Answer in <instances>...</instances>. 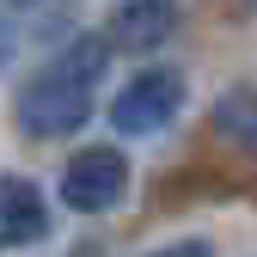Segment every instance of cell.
Here are the masks:
<instances>
[{
  "label": "cell",
  "mask_w": 257,
  "mask_h": 257,
  "mask_svg": "<svg viewBox=\"0 0 257 257\" xmlns=\"http://www.w3.org/2000/svg\"><path fill=\"white\" fill-rule=\"evenodd\" d=\"M110 68V43L104 37H74L55 61H43L31 86L13 98V116L25 135L37 141H55V135H74V128L92 116V86L104 80Z\"/></svg>",
  "instance_id": "obj_1"
},
{
  "label": "cell",
  "mask_w": 257,
  "mask_h": 257,
  "mask_svg": "<svg viewBox=\"0 0 257 257\" xmlns=\"http://www.w3.org/2000/svg\"><path fill=\"white\" fill-rule=\"evenodd\" d=\"M128 196V159L116 147H80L61 172V202L74 214H104Z\"/></svg>",
  "instance_id": "obj_2"
},
{
  "label": "cell",
  "mask_w": 257,
  "mask_h": 257,
  "mask_svg": "<svg viewBox=\"0 0 257 257\" xmlns=\"http://www.w3.org/2000/svg\"><path fill=\"white\" fill-rule=\"evenodd\" d=\"M184 104V80L178 68H147L135 74L122 92H116V104H110V122H116V135H159Z\"/></svg>",
  "instance_id": "obj_3"
},
{
  "label": "cell",
  "mask_w": 257,
  "mask_h": 257,
  "mask_svg": "<svg viewBox=\"0 0 257 257\" xmlns=\"http://www.w3.org/2000/svg\"><path fill=\"white\" fill-rule=\"evenodd\" d=\"M49 239V202H43V190L7 172L0 178V245L7 251H31V245H43Z\"/></svg>",
  "instance_id": "obj_4"
},
{
  "label": "cell",
  "mask_w": 257,
  "mask_h": 257,
  "mask_svg": "<svg viewBox=\"0 0 257 257\" xmlns=\"http://www.w3.org/2000/svg\"><path fill=\"white\" fill-rule=\"evenodd\" d=\"M178 31V0H122V7L110 13V31H104V43L110 49H159Z\"/></svg>",
  "instance_id": "obj_5"
},
{
  "label": "cell",
  "mask_w": 257,
  "mask_h": 257,
  "mask_svg": "<svg viewBox=\"0 0 257 257\" xmlns=\"http://www.w3.org/2000/svg\"><path fill=\"white\" fill-rule=\"evenodd\" d=\"M214 135L227 141V147H239L245 159H257V92L251 86L214 98Z\"/></svg>",
  "instance_id": "obj_6"
},
{
  "label": "cell",
  "mask_w": 257,
  "mask_h": 257,
  "mask_svg": "<svg viewBox=\"0 0 257 257\" xmlns=\"http://www.w3.org/2000/svg\"><path fill=\"white\" fill-rule=\"evenodd\" d=\"M153 257H214V251H208V239H178V245L153 251Z\"/></svg>",
  "instance_id": "obj_7"
},
{
  "label": "cell",
  "mask_w": 257,
  "mask_h": 257,
  "mask_svg": "<svg viewBox=\"0 0 257 257\" xmlns=\"http://www.w3.org/2000/svg\"><path fill=\"white\" fill-rule=\"evenodd\" d=\"M7 55H13V25H7V13H0V68H7Z\"/></svg>",
  "instance_id": "obj_8"
},
{
  "label": "cell",
  "mask_w": 257,
  "mask_h": 257,
  "mask_svg": "<svg viewBox=\"0 0 257 257\" xmlns=\"http://www.w3.org/2000/svg\"><path fill=\"white\" fill-rule=\"evenodd\" d=\"M19 7H31V0H19Z\"/></svg>",
  "instance_id": "obj_9"
}]
</instances>
